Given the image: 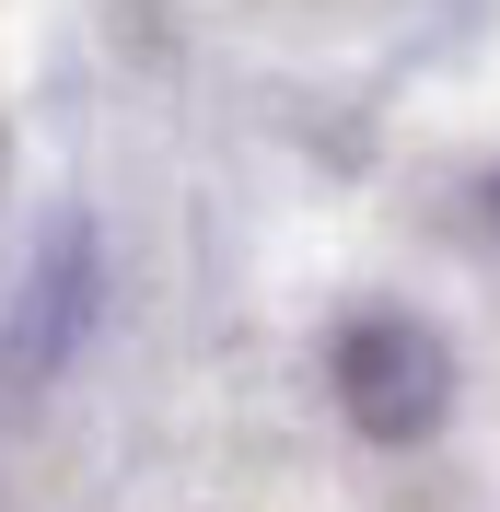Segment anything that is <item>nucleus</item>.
Listing matches in <instances>:
<instances>
[{
	"label": "nucleus",
	"instance_id": "f257e3e1",
	"mask_svg": "<svg viewBox=\"0 0 500 512\" xmlns=\"http://www.w3.org/2000/svg\"><path fill=\"white\" fill-rule=\"evenodd\" d=\"M338 408L373 431V443H419L454 408V350H442L419 315H361L338 338Z\"/></svg>",
	"mask_w": 500,
	"mask_h": 512
}]
</instances>
